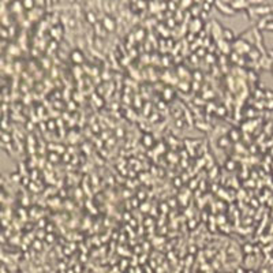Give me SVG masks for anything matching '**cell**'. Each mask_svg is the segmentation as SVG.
<instances>
[{
  "label": "cell",
  "mask_w": 273,
  "mask_h": 273,
  "mask_svg": "<svg viewBox=\"0 0 273 273\" xmlns=\"http://www.w3.org/2000/svg\"><path fill=\"white\" fill-rule=\"evenodd\" d=\"M103 26L107 29L108 32H112V30H115V28H116V23H115V21L111 18V16H105V19L103 22Z\"/></svg>",
  "instance_id": "2"
},
{
  "label": "cell",
  "mask_w": 273,
  "mask_h": 273,
  "mask_svg": "<svg viewBox=\"0 0 273 273\" xmlns=\"http://www.w3.org/2000/svg\"><path fill=\"white\" fill-rule=\"evenodd\" d=\"M86 18H87V21H90V23H96V16H94V14H93V11H87V14H86Z\"/></svg>",
  "instance_id": "5"
},
{
  "label": "cell",
  "mask_w": 273,
  "mask_h": 273,
  "mask_svg": "<svg viewBox=\"0 0 273 273\" xmlns=\"http://www.w3.org/2000/svg\"><path fill=\"white\" fill-rule=\"evenodd\" d=\"M221 37L224 38L225 41H232L233 38H235V34H233V32L231 30V29H224L221 33Z\"/></svg>",
  "instance_id": "3"
},
{
  "label": "cell",
  "mask_w": 273,
  "mask_h": 273,
  "mask_svg": "<svg viewBox=\"0 0 273 273\" xmlns=\"http://www.w3.org/2000/svg\"><path fill=\"white\" fill-rule=\"evenodd\" d=\"M215 7H217L220 10V12H223L224 15H233L235 14V10H233L231 6H229V3H225V2H223V3H215Z\"/></svg>",
  "instance_id": "1"
},
{
  "label": "cell",
  "mask_w": 273,
  "mask_h": 273,
  "mask_svg": "<svg viewBox=\"0 0 273 273\" xmlns=\"http://www.w3.org/2000/svg\"><path fill=\"white\" fill-rule=\"evenodd\" d=\"M72 60H74L75 63H81V62L83 60V55H82V52H79V51L72 52Z\"/></svg>",
  "instance_id": "4"
},
{
  "label": "cell",
  "mask_w": 273,
  "mask_h": 273,
  "mask_svg": "<svg viewBox=\"0 0 273 273\" xmlns=\"http://www.w3.org/2000/svg\"><path fill=\"white\" fill-rule=\"evenodd\" d=\"M22 7L32 8V7H34V3H33V2H25V3H22Z\"/></svg>",
  "instance_id": "6"
}]
</instances>
